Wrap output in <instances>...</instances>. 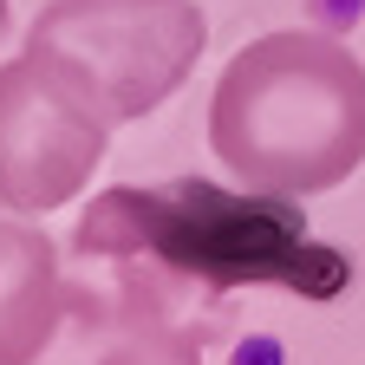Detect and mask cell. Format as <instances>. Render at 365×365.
<instances>
[{
  "mask_svg": "<svg viewBox=\"0 0 365 365\" xmlns=\"http://www.w3.org/2000/svg\"><path fill=\"white\" fill-rule=\"evenodd\" d=\"M72 255L85 267H111L144 281L170 307L182 294H248L281 287L300 300H339L352 287V261L313 242L300 196L274 190H215L202 176L157 190H105L78 215Z\"/></svg>",
  "mask_w": 365,
  "mask_h": 365,
  "instance_id": "6da1fadb",
  "label": "cell"
},
{
  "mask_svg": "<svg viewBox=\"0 0 365 365\" xmlns=\"http://www.w3.org/2000/svg\"><path fill=\"white\" fill-rule=\"evenodd\" d=\"M111 150V124L33 53L0 66V209H66Z\"/></svg>",
  "mask_w": 365,
  "mask_h": 365,
  "instance_id": "277c9868",
  "label": "cell"
},
{
  "mask_svg": "<svg viewBox=\"0 0 365 365\" xmlns=\"http://www.w3.org/2000/svg\"><path fill=\"white\" fill-rule=\"evenodd\" d=\"M66 319V267L53 235L0 215V365H33Z\"/></svg>",
  "mask_w": 365,
  "mask_h": 365,
  "instance_id": "5b68a950",
  "label": "cell"
},
{
  "mask_svg": "<svg viewBox=\"0 0 365 365\" xmlns=\"http://www.w3.org/2000/svg\"><path fill=\"white\" fill-rule=\"evenodd\" d=\"M209 144L248 190H339L365 163V59L313 26L248 39L215 78Z\"/></svg>",
  "mask_w": 365,
  "mask_h": 365,
  "instance_id": "7a4b0ae2",
  "label": "cell"
},
{
  "mask_svg": "<svg viewBox=\"0 0 365 365\" xmlns=\"http://www.w3.org/2000/svg\"><path fill=\"white\" fill-rule=\"evenodd\" d=\"M209 20L196 0H46L26 53L46 59L105 124L150 118L196 72Z\"/></svg>",
  "mask_w": 365,
  "mask_h": 365,
  "instance_id": "3957f363",
  "label": "cell"
},
{
  "mask_svg": "<svg viewBox=\"0 0 365 365\" xmlns=\"http://www.w3.org/2000/svg\"><path fill=\"white\" fill-rule=\"evenodd\" d=\"M14 33V7H7V0H0V39H7Z\"/></svg>",
  "mask_w": 365,
  "mask_h": 365,
  "instance_id": "8992f818",
  "label": "cell"
}]
</instances>
